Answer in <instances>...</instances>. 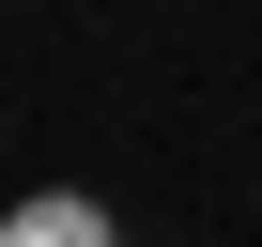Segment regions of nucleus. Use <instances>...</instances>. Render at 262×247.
Wrapping results in <instances>:
<instances>
[{
	"label": "nucleus",
	"instance_id": "1",
	"mask_svg": "<svg viewBox=\"0 0 262 247\" xmlns=\"http://www.w3.org/2000/svg\"><path fill=\"white\" fill-rule=\"evenodd\" d=\"M0 247H108V216H93V201H16Z\"/></svg>",
	"mask_w": 262,
	"mask_h": 247
}]
</instances>
